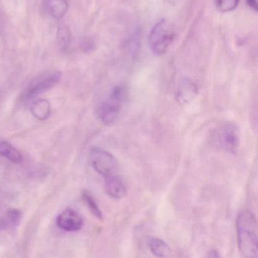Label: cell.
<instances>
[{"label":"cell","mask_w":258,"mask_h":258,"mask_svg":"<svg viewBox=\"0 0 258 258\" xmlns=\"http://www.w3.org/2000/svg\"><path fill=\"white\" fill-rule=\"evenodd\" d=\"M141 30L139 28L136 30L127 38L124 42V51L132 57H135L140 49Z\"/></svg>","instance_id":"30bf717a"},{"label":"cell","mask_w":258,"mask_h":258,"mask_svg":"<svg viewBox=\"0 0 258 258\" xmlns=\"http://www.w3.org/2000/svg\"><path fill=\"white\" fill-rule=\"evenodd\" d=\"M218 142L223 150L234 153L239 145V136L237 128L233 124H226L218 131Z\"/></svg>","instance_id":"8992f818"},{"label":"cell","mask_w":258,"mask_h":258,"mask_svg":"<svg viewBox=\"0 0 258 258\" xmlns=\"http://www.w3.org/2000/svg\"><path fill=\"white\" fill-rule=\"evenodd\" d=\"M245 3L248 5L250 9L254 10V12H257V0H245Z\"/></svg>","instance_id":"ffe728a7"},{"label":"cell","mask_w":258,"mask_h":258,"mask_svg":"<svg viewBox=\"0 0 258 258\" xmlns=\"http://www.w3.org/2000/svg\"><path fill=\"white\" fill-rule=\"evenodd\" d=\"M30 112L36 119L43 121L48 119L51 113V107L47 100L39 99L35 101L30 107Z\"/></svg>","instance_id":"7c38bea8"},{"label":"cell","mask_w":258,"mask_h":258,"mask_svg":"<svg viewBox=\"0 0 258 258\" xmlns=\"http://www.w3.org/2000/svg\"><path fill=\"white\" fill-rule=\"evenodd\" d=\"M5 227H6V221H5L4 218H0V230L5 228Z\"/></svg>","instance_id":"603a6c76"},{"label":"cell","mask_w":258,"mask_h":258,"mask_svg":"<svg viewBox=\"0 0 258 258\" xmlns=\"http://www.w3.org/2000/svg\"><path fill=\"white\" fill-rule=\"evenodd\" d=\"M82 199H83V202H84L86 206H87L89 210L90 211L91 213L99 220L103 219L102 212H101V209L98 207L97 205L96 202L94 200L93 197L91 196L88 191H83L82 192Z\"/></svg>","instance_id":"2e32d148"},{"label":"cell","mask_w":258,"mask_h":258,"mask_svg":"<svg viewBox=\"0 0 258 258\" xmlns=\"http://www.w3.org/2000/svg\"><path fill=\"white\" fill-rule=\"evenodd\" d=\"M91 166L104 177L116 174L118 162L116 158L106 150L93 148L89 153Z\"/></svg>","instance_id":"277c9868"},{"label":"cell","mask_w":258,"mask_h":258,"mask_svg":"<svg viewBox=\"0 0 258 258\" xmlns=\"http://www.w3.org/2000/svg\"><path fill=\"white\" fill-rule=\"evenodd\" d=\"M239 0H215V5L220 12H233L239 6Z\"/></svg>","instance_id":"e0dca14e"},{"label":"cell","mask_w":258,"mask_h":258,"mask_svg":"<svg viewBox=\"0 0 258 258\" xmlns=\"http://www.w3.org/2000/svg\"><path fill=\"white\" fill-rule=\"evenodd\" d=\"M56 224L65 231L77 232L83 227V220L78 212L68 209L58 215Z\"/></svg>","instance_id":"52a82bcc"},{"label":"cell","mask_w":258,"mask_h":258,"mask_svg":"<svg viewBox=\"0 0 258 258\" xmlns=\"http://www.w3.org/2000/svg\"><path fill=\"white\" fill-rule=\"evenodd\" d=\"M237 243L239 251L245 258H256L257 255V222L253 212H241L236 221Z\"/></svg>","instance_id":"6da1fadb"},{"label":"cell","mask_w":258,"mask_h":258,"mask_svg":"<svg viewBox=\"0 0 258 258\" xmlns=\"http://www.w3.org/2000/svg\"><path fill=\"white\" fill-rule=\"evenodd\" d=\"M175 35L172 24L165 18L161 19L153 26L150 31L148 36L150 49L156 55H162L174 42Z\"/></svg>","instance_id":"7a4b0ae2"},{"label":"cell","mask_w":258,"mask_h":258,"mask_svg":"<svg viewBox=\"0 0 258 258\" xmlns=\"http://www.w3.org/2000/svg\"><path fill=\"white\" fill-rule=\"evenodd\" d=\"M68 9V3L66 0H48V13L56 19L63 18Z\"/></svg>","instance_id":"5bb4252c"},{"label":"cell","mask_w":258,"mask_h":258,"mask_svg":"<svg viewBox=\"0 0 258 258\" xmlns=\"http://www.w3.org/2000/svg\"><path fill=\"white\" fill-rule=\"evenodd\" d=\"M105 189L112 198L121 200L127 194L124 180L116 174L105 177Z\"/></svg>","instance_id":"9c48e42d"},{"label":"cell","mask_w":258,"mask_h":258,"mask_svg":"<svg viewBox=\"0 0 258 258\" xmlns=\"http://www.w3.org/2000/svg\"><path fill=\"white\" fill-rule=\"evenodd\" d=\"M81 47L85 51H89V50L92 49V47H93V43L90 40L86 39L82 42Z\"/></svg>","instance_id":"d6986e66"},{"label":"cell","mask_w":258,"mask_h":258,"mask_svg":"<svg viewBox=\"0 0 258 258\" xmlns=\"http://www.w3.org/2000/svg\"><path fill=\"white\" fill-rule=\"evenodd\" d=\"M21 213L18 209H9L6 214V227H16L20 224L21 219Z\"/></svg>","instance_id":"ac0fdd59"},{"label":"cell","mask_w":258,"mask_h":258,"mask_svg":"<svg viewBox=\"0 0 258 258\" xmlns=\"http://www.w3.org/2000/svg\"><path fill=\"white\" fill-rule=\"evenodd\" d=\"M57 40L59 48L62 51H65L69 47L71 40V31L66 25L59 27L57 31Z\"/></svg>","instance_id":"9a60e30c"},{"label":"cell","mask_w":258,"mask_h":258,"mask_svg":"<svg viewBox=\"0 0 258 258\" xmlns=\"http://www.w3.org/2000/svg\"><path fill=\"white\" fill-rule=\"evenodd\" d=\"M125 88L123 86H117L112 89L109 98L101 103L97 110V115L103 123H113L119 116L125 99Z\"/></svg>","instance_id":"3957f363"},{"label":"cell","mask_w":258,"mask_h":258,"mask_svg":"<svg viewBox=\"0 0 258 258\" xmlns=\"http://www.w3.org/2000/svg\"><path fill=\"white\" fill-rule=\"evenodd\" d=\"M163 1L171 6H176L180 2V0H163Z\"/></svg>","instance_id":"44dd1931"},{"label":"cell","mask_w":258,"mask_h":258,"mask_svg":"<svg viewBox=\"0 0 258 258\" xmlns=\"http://www.w3.org/2000/svg\"><path fill=\"white\" fill-rule=\"evenodd\" d=\"M198 93L196 83L191 79L184 77L180 80L176 92V98L179 103L186 104L193 101Z\"/></svg>","instance_id":"ba28073f"},{"label":"cell","mask_w":258,"mask_h":258,"mask_svg":"<svg viewBox=\"0 0 258 258\" xmlns=\"http://www.w3.org/2000/svg\"><path fill=\"white\" fill-rule=\"evenodd\" d=\"M150 251L156 257L159 258L168 257L171 254V249L169 245L162 240L156 237H151L148 241Z\"/></svg>","instance_id":"8fae6325"},{"label":"cell","mask_w":258,"mask_h":258,"mask_svg":"<svg viewBox=\"0 0 258 258\" xmlns=\"http://www.w3.org/2000/svg\"><path fill=\"white\" fill-rule=\"evenodd\" d=\"M0 156H3L14 163H21L23 161L21 153L12 144L4 141H0Z\"/></svg>","instance_id":"4fadbf2b"},{"label":"cell","mask_w":258,"mask_h":258,"mask_svg":"<svg viewBox=\"0 0 258 258\" xmlns=\"http://www.w3.org/2000/svg\"><path fill=\"white\" fill-rule=\"evenodd\" d=\"M211 255H212V258H221L219 253H218L216 250H212V251H211Z\"/></svg>","instance_id":"7402d4cb"},{"label":"cell","mask_w":258,"mask_h":258,"mask_svg":"<svg viewBox=\"0 0 258 258\" xmlns=\"http://www.w3.org/2000/svg\"><path fill=\"white\" fill-rule=\"evenodd\" d=\"M62 74L60 72L47 73L36 77L29 83L21 94L23 100H29L49 90L60 81Z\"/></svg>","instance_id":"5b68a950"}]
</instances>
